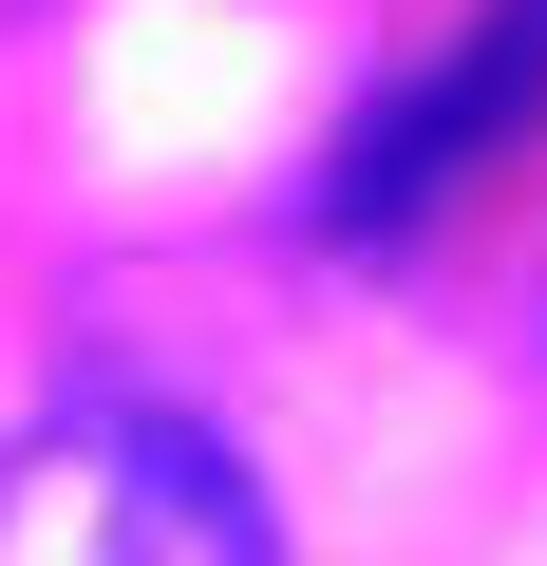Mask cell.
Instances as JSON below:
<instances>
[{
  "instance_id": "cell-1",
  "label": "cell",
  "mask_w": 547,
  "mask_h": 566,
  "mask_svg": "<svg viewBox=\"0 0 547 566\" xmlns=\"http://www.w3.org/2000/svg\"><path fill=\"white\" fill-rule=\"evenodd\" d=\"M0 566H284L264 472L170 397H57L0 434Z\"/></svg>"
},
{
  "instance_id": "cell-2",
  "label": "cell",
  "mask_w": 547,
  "mask_h": 566,
  "mask_svg": "<svg viewBox=\"0 0 547 566\" xmlns=\"http://www.w3.org/2000/svg\"><path fill=\"white\" fill-rule=\"evenodd\" d=\"M528 114H547V0H472L415 76H378L340 114V151L303 170V227L322 245H415L491 151H528Z\"/></svg>"
}]
</instances>
